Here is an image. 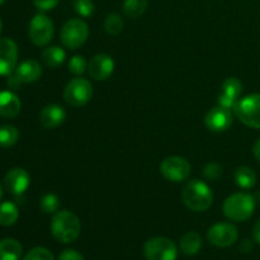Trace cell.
I'll return each instance as SVG.
<instances>
[{"mask_svg":"<svg viewBox=\"0 0 260 260\" xmlns=\"http://www.w3.org/2000/svg\"><path fill=\"white\" fill-rule=\"evenodd\" d=\"M243 93V83L238 78H229L221 86V94L218 96V106L228 109H234Z\"/></svg>","mask_w":260,"mask_h":260,"instance_id":"cell-15","label":"cell"},{"mask_svg":"<svg viewBox=\"0 0 260 260\" xmlns=\"http://www.w3.org/2000/svg\"><path fill=\"white\" fill-rule=\"evenodd\" d=\"M144 255L147 260H177L178 248L168 238H152L144 245Z\"/></svg>","mask_w":260,"mask_h":260,"instance_id":"cell-8","label":"cell"},{"mask_svg":"<svg viewBox=\"0 0 260 260\" xmlns=\"http://www.w3.org/2000/svg\"><path fill=\"white\" fill-rule=\"evenodd\" d=\"M240 251H243V253H250L251 250H253V243H251L249 239H244L243 241H241L240 244Z\"/></svg>","mask_w":260,"mask_h":260,"instance_id":"cell-34","label":"cell"},{"mask_svg":"<svg viewBox=\"0 0 260 260\" xmlns=\"http://www.w3.org/2000/svg\"><path fill=\"white\" fill-rule=\"evenodd\" d=\"M18 61V46L10 38H0V76L14 73Z\"/></svg>","mask_w":260,"mask_h":260,"instance_id":"cell-11","label":"cell"},{"mask_svg":"<svg viewBox=\"0 0 260 260\" xmlns=\"http://www.w3.org/2000/svg\"><path fill=\"white\" fill-rule=\"evenodd\" d=\"M81 223L78 216L71 211H58L51 220V234L57 241L69 244L79 238Z\"/></svg>","mask_w":260,"mask_h":260,"instance_id":"cell-1","label":"cell"},{"mask_svg":"<svg viewBox=\"0 0 260 260\" xmlns=\"http://www.w3.org/2000/svg\"><path fill=\"white\" fill-rule=\"evenodd\" d=\"M179 246L182 253L185 255H196L202 248V238L198 233L190 231L182 236Z\"/></svg>","mask_w":260,"mask_h":260,"instance_id":"cell-20","label":"cell"},{"mask_svg":"<svg viewBox=\"0 0 260 260\" xmlns=\"http://www.w3.org/2000/svg\"><path fill=\"white\" fill-rule=\"evenodd\" d=\"M104 29L108 35L117 36L123 30V19L117 13H112V14L107 15L106 20H104Z\"/></svg>","mask_w":260,"mask_h":260,"instance_id":"cell-26","label":"cell"},{"mask_svg":"<svg viewBox=\"0 0 260 260\" xmlns=\"http://www.w3.org/2000/svg\"><path fill=\"white\" fill-rule=\"evenodd\" d=\"M40 207L45 213H55L60 208V200L56 194L48 193L41 198Z\"/></svg>","mask_w":260,"mask_h":260,"instance_id":"cell-27","label":"cell"},{"mask_svg":"<svg viewBox=\"0 0 260 260\" xmlns=\"http://www.w3.org/2000/svg\"><path fill=\"white\" fill-rule=\"evenodd\" d=\"M239 121L251 128H260V94H250L239 99L234 107Z\"/></svg>","mask_w":260,"mask_h":260,"instance_id":"cell-4","label":"cell"},{"mask_svg":"<svg viewBox=\"0 0 260 260\" xmlns=\"http://www.w3.org/2000/svg\"><path fill=\"white\" fill-rule=\"evenodd\" d=\"M65 58L66 52L58 46H50L42 52V62L50 69H56L61 66Z\"/></svg>","mask_w":260,"mask_h":260,"instance_id":"cell-21","label":"cell"},{"mask_svg":"<svg viewBox=\"0 0 260 260\" xmlns=\"http://www.w3.org/2000/svg\"><path fill=\"white\" fill-rule=\"evenodd\" d=\"M2 29H3V22H2V18H0V35H2Z\"/></svg>","mask_w":260,"mask_h":260,"instance_id":"cell-38","label":"cell"},{"mask_svg":"<svg viewBox=\"0 0 260 260\" xmlns=\"http://www.w3.org/2000/svg\"><path fill=\"white\" fill-rule=\"evenodd\" d=\"M19 140V131L17 127L12 124H4L0 126V147L3 149H9L14 146Z\"/></svg>","mask_w":260,"mask_h":260,"instance_id":"cell-24","label":"cell"},{"mask_svg":"<svg viewBox=\"0 0 260 260\" xmlns=\"http://www.w3.org/2000/svg\"><path fill=\"white\" fill-rule=\"evenodd\" d=\"M255 210V200L248 193H235L223 202V215L231 221L243 222L253 216Z\"/></svg>","mask_w":260,"mask_h":260,"instance_id":"cell-3","label":"cell"},{"mask_svg":"<svg viewBox=\"0 0 260 260\" xmlns=\"http://www.w3.org/2000/svg\"><path fill=\"white\" fill-rule=\"evenodd\" d=\"M235 182L243 189H250L256 183V174L251 168L240 167L235 172Z\"/></svg>","mask_w":260,"mask_h":260,"instance_id":"cell-23","label":"cell"},{"mask_svg":"<svg viewBox=\"0 0 260 260\" xmlns=\"http://www.w3.org/2000/svg\"><path fill=\"white\" fill-rule=\"evenodd\" d=\"M22 103L17 94L13 91H0V117L4 118H14L19 114Z\"/></svg>","mask_w":260,"mask_h":260,"instance_id":"cell-18","label":"cell"},{"mask_svg":"<svg viewBox=\"0 0 260 260\" xmlns=\"http://www.w3.org/2000/svg\"><path fill=\"white\" fill-rule=\"evenodd\" d=\"M30 183V177L27 170L22 168H14L9 170L4 178V187L10 194L13 196H22L25 190L28 189Z\"/></svg>","mask_w":260,"mask_h":260,"instance_id":"cell-14","label":"cell"},{"mask_svg":"<svg viewBox=\"0 0 260 260\" xmlns=\"http://www.w3.org/2000/svg\"><path fill=\"white\" fill-rule=\"evenodd\" d=\"M205 124L212 132L228 131L233 124V113L225 107H215L206 114Z\"/></svg>","mask_w":260,"mask_h":260,"instance_id":"cell-12","label":"cell"},{"mask_svg":"<svg viewBox=\"0 0 260 260\" xmlns=\"http://www.w3.org/2000/svg\"><path fill=\"white\" fill-rule=\"evenodd\" d=\"M114 71V61L106 53L93 56L88 63V73L96 81L107 80Z\"/></svg>","mask_w":260,"mask_h":260,"instance_id":"cell-13","label":"cell"},{"mask_svg":"<svg viewBox=\"0 0 260 260\" xmlns=\"http://www.w3.org/2000/svg\"><path fill=\"white\" fill-rule=\"evenodd\" d=\"M147 5H149V0H124L123 13L128 18L136 19L146 12Z\"/></svg>","mask_w":260,"mask_h":260,"instance_id":"cell-25","label":"cell"},{"mask_svg":"<svg viewBox=\"0 0 260 260\" xmlns=\"http://www.w3.org/2000/svg\"><path fill=\"white\" fill-rule=\"evenodd\" d=\"M22 244L12 238L0 240V260H19L22 258Z\"/></svg>","mask_w":260,"mask_h":260,"instance_id":"cell-19","label":"cell"},{"mask_svg":"<svg viewBox=\"0 0 260 260\" xmlns=\"http://www.w3.org/2000/svg\"><path fill=\"white\" fill-rule=\"evenodd\" d=\"M53 33H55V25L47 15L40 13L32 18L28 27V35L33 45L38 47L48 45L52 41Z\"/></svg>","mask_w":260,"mask_h":260,"instance_id":"cell-7","label":"cell"},{"mask_svg":"<svg viewBox=\"0 0 260 260\" xmlns=\"http://www.w3.org/2000/svg\"><path fill=\"white\" fill-rule=\"evenodd\" d=\"M60 0H33V4L41 12H48L57 7Z\"/></svg>","mask_w":260,"mask_h":260,"instance_id":"cell-32","label":"cell"},{"mask_svg":"<svg viewBox=\"0 0 260 260\" xmlns=\"http://www.w3.org/2000/svg\"><path fill=\"white\" fill-rule=\"evenodd\" d=\"M253 155L258 161H260V139L253 145Z\"/></svg>","mask_w":260,"mask_h":260,"instance_id":"cell-36","label":"cell"},{"mask_svg":"<svg viewBox=\"0 0 260 260\" xmlns=\"http://www.w3.org/2000/svg\"><path fill=\"white\" fill-rule=\"evenodd\" d=\"M160 173L169 182L182 183L190 174V164L182 156H169L160 164Z\"/></svg>","mask_w":260,"mask_h":260,"instance_id":"cell-9","label":"cell"},{"mask_svg":"<svg viewBox=\"0 0 260 260\" xmlns=\"http://www.w3.org/2000/svg\"><path fill=\"white\" fill-rule=\"evenodd\" d=\"M93 96V85L84 78H75L69 81L63 90V99L71 107H84Z\"/></svg>","mask_w":260,"mask_h":260,"instance_id":"cell-5","label":"cell"},{"mask_svg":"<svg viewBox=\"0 0 260 260\" xmlns=\"http://www.w3.org/2000/svg\"><path fill=\"white\" fill-rule=\"evenodd\" d=\"M19 217L18 207L13 202H3L0 205V225L9 228L17 222Z\"/></svg>","mask_w":260,"mask_h":260,"instance_id":"cell-22","label":"cell"},{"mask_svg":"<svg viewBox=\"0 0 260 260\" xmlns=\"http://www.w3.org/2000/svg\"><path fill=\"white\" fill-rule=\"evenodd\" d=\"M2 197H3V187L2 184H0V200H2Z\"/></svg>","mask_w":260,"mask_h":260,"instance_id":"cell-37","label":"cell"},{"mask_svg":"<svg viewBox=\"0 0 260 260\" xmlns=\"http://www.w3.org/2000/svg\"><path fill=\"white\" fill-rule=\"evenodd\" d=\"M88 69V62L85 58L80 55L73 56L69 61V71L74 75H83Z\"/></svg>","mask_w":260,"mask_h":260,"instance_id":"cell-28","label":"cell"},{"mask_svg":"<svg viewBox=\"0 0 260 260\" xmlns=\"http://www.w3.org/2000/svg\"><path fill=\"white\" fill-rule=\"evenodd\" d=\"M66 112L65 109L57 104H50L46 106L40 113V122L45 128L53 129L65 122Z\"/></svg>","mask_w":260,"mask_h":260,"instance_id":"cell-17","label":"cell"},{"mask_svg":"<svg viewBox=\"0 0 260 260\" xmlns=\"http://www.w3.org/2000/svg\"><path fill=\"white\" fill-rule=\"evenodd\" d=\"M253 238L256 243L260 244V220L254 225L253 228Z\"/></svg>","mask_w":260,"mask_h":260,"instance_id":"cell-35","label":"cell"},{"mask_svg":"<svg viewBox=\"0 0 260 260\" xmlns=\"http://www.w3.org/2000/svg\"><path fill=\"white\" fill-rule=\"evenodd\" d=\"M23 260H55V258L48 249L37 246V248H33L32 250L28 251Z\"/></svg>","mask_w":260,"mask_h":260,"instance_id":"cell-29","label":"cell"},{"mask_svg":"<svg viewBox=\"0 0 260 260\" xmlns=\"http://www.w3.org/2000/svg\"><path fill=\"white\" fill-rule=\"evenodd\" d=\"M4 2H5V0H0V5H2Z\"/></svg>","mask_w":260,"mask_h":260,"instance_id":"cell-39","label":"cell"},{"mask_svg":"<svg viewBox=\"0 0 260 260\" xmlns=\"http://www.w3.org/2000/svg\"><path fill=\"white\" fill-rule=\"evenodd\" d=\"M239 231L233 223L220 222L211 226L207 233V239L216 248H229L238 241Z\"/></svg>","mask_w":260,"mask_h":260,"instance_id":"cell-10","label":"cell"},{"mask_svg":"<svg viewBox=\"0 0 260 260\" xmlns=\"http://www.w3.org/2000/svg\"><path fill=\"white\" fill-rule=\"evenodd\" d=\"M182 200L189 210L194 212H205L212 206L213 194L205 182L192 179L183 188Z\"/></svg>","mask_w":260,"mask_h":260,"instance_id":"cell-2","label":"cell"},{"mask_svg":"<svg viewBox=\"0 0 260 260\" xmlns=\"http://www.w3.org/2000/svg\"><path fill=\"white\" fill-rule=\"evenodd\" d=\"M75 10L79 15H81L84 18H88L93 15L95 7H94V3L91 0H76Z\"/></svg>","mask_w":260,"mask_h":260,"instance_id":"cell-30","label":"cell"},{"mask_svg":"<svg viewBox=\"0 0 260 260\" xmlns=\"http://www.w3.org/2000/svg\"><path fill=\"white\" fill-rule=\"evenodd\" d=\"M13 75L18 79L20 84H30L37 81L42 75V66L36 60H25L15 68Z\"/></svg>","mask_w":260,"mask_h":260,"instance_id":"cell-16","label":"cell"},{"mask_svg":"<svg viewBox=\"0 0 260 260\" xmlns=\"http://www.w3.org/2000/svg\"><path fill=\"white\" fill-rule=\"evenodd\" d=\"M202 174L205 177V179L216 182V180H218L222 177V168L218 164H216V162H210V164H207L205 167Z\"/></svg>","mask_w":260,"mask_h":260,"instance_id":"cell-31","label":"cell"},{"mask_svg":"<svg viewBox=\"0 0 260 260\" xmlns=\"http://www.w3.org/2000/svg\"><path fill=\"white\" fill-rule=\"evenodd\" d=\"M58 260H85L79 251L74 249H66L58 255Z\"/></svg>","mask_w":260,"mask_h":260,"instance_id":"cell-33","label":"cell"},{"mask_svg":"<svg viewBox=\"0 0 260 260\" xmlns=\"http://www.w3.org/2000/svg\"><path fill=\"white\" fill-rule=\"evenodd\" d=\"M89 36V28L84 20L74 18L68 20L61 28L60 38L63 46L70 50H76L86 42Z\"/></svg>","mask_w":260,"mask_h":260,"instance_id":"cell-6","label":"cell"}]
</instances>
